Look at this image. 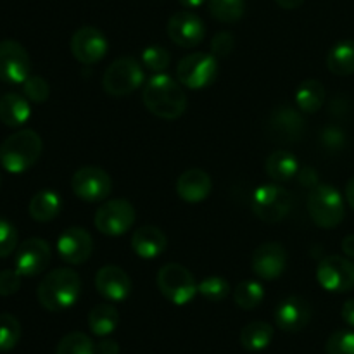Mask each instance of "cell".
<instances>
[{
	"label": "cell",
	"instance_id": "1",
	"mask_svg": "<svg viewBox=\"0 0 354 354\" xmlns=\"http://www.w3.org/2000/svg\"><path fill=\"white\" fill-rule=\"evenodd\" d=\"M142 100L149 113L166 121L176 120L187 109V95L183 88L165 73L154 75L145 83Z\"/></svg>",
	"mask_w": 354,
	"mask_h": 354
},
{
	"label": "cell",
	"instance_id": "2",
	"mask_svg": "<svg viewBox=\"0 0 354 354\" xmlns=\"http://www.w3.org/2000/svg\"><path fill=\"white\" fill-rule=\"evenodd\" d=\"M82 296V279L71 268L47 273L37 289L38 303L47 311H64L75 306Z\"/></svg>",
	"mask_w": 354,
	"mask_h": 354
},
{
	"label": "cell",
	"instance_id": "3",
	"mask_svg": "<svg viewBox=\"0 0 354 354\" xmlns=\"http://www.w3.org/2000/svg\"><path fill=\"white\" fill-rule=\"evenodd\" d=\"M41 138L35 130H19L0 145V165L9 173L30 169L41 156Z\"/></svg>",
	"mask_w": 354,
	"mask_h": 354
},
{
	"label": "cell",
	"instance_id": "4",
	"mask_svg": "<svg viewBox=\"0 0 354 354\" xmlns=\"http://www.w3.org/2000/svg\"><path fill=\"white\" fill-rule=\"evenodd\" d=\"M308 213L322 228H335L346 216L344 199L335 187L318 183L308 196Z\"/></svg>",
	"mask_w": 354,
	"mask_h": 354
},
{
	"label": "cell",
	"instance_id": "5",
	"mask_svg": "<svg viewBox=\"0 0 354 354\" xmlns=\"http://www.w3.org/2000/svg\"><path fill=\"white\" fill-rule=\"evenodd\" d=\"M158 287L162 296L176 306H185L197 294L194 275L178 263H168L159 270Z\"/></svg>",
	"mask_w": 354,
	"mask_h": 354
},
{
	"label": "cell",
	"instance_id": "6",
	"mask_svg": "<svg viewBox=\"0 0 354 354\" xmlns=\"http://www.w3.org/2000/svg\"><path fill=\"white\" fill-rule=\"evenodd\" d=\"M145 75L140 62L133 57H120L111 62L102 78V86L109 95L127 97L144 83Z\"/></svg>",
	"mask_w": 354,
	"mask_h": 354
},
{
	"label": "cell",
	"instance_id": "7",
	"mask_svg": "<svg viewBox=\"0 0 354 354\" xmlns=\"http://www.w3.org/2000/svg\"><path fill=\"white\" fill-rule=\"evenodd\" d=\"M176 76H178L180 85L187 88H206L213 85L218 76V59L213 54L194 52L180 59L176 66Z\"/></svg>",
	"mask_w": 354,
	"mask_h": 354
},
{
	"label": "cell",
	"instance_id": "8",
	"mask_svg": "<svg viewBox=\"0 0 354 354\" xmlns=\"http://www.w3.org/2000/svg\"><path fill=\"white\" fill-rule=\"evenodd\" d=\"M251 209L265 223H279L290 211V194L275 183L258 187L251 197Z\"/></svg>",
	"mask_w": 354,
	"mask_h": 354
},
{
	"label": "cell",
	"instance_id": "9",
	"mask_svg": "<svg viewBox=\"0 0 354 354\" xmlns=\"http://www.w3.org/2000/svg\"><path fill=\"white\" fill-rule=\"evenodd\" d=\"M135 209L127 199H111L100 204L95 211L93 225L102 235L120 237L127 234L135 223Z\"/></svg>",
	"mask_w": 354,
	"mask_h": 354
},
{
	"label": "cell",
	"instance_id": "10",
	"mask_svg": "<svg viewBox=\"0 0 354 354\" xmlns=\"http://www.w3.org/2000/svg\"><path fill=\"white\" fill-rule=\"evenodd\" d=\"M71 189L85 203H102L109 197L113 182L109 173L97 166H83L73 175Z\"/></svg>",
	"mask_w": 354,
	"mask_h": 354
},
{
	"label": "cell",
	"instance_id": "11",
	"mask_svg": "<svg viewBox=\"0 0 354 354\" xmlns=\"http://www.w3.org/2000/svg\"><path fill=\"white\" fill-rule=\"evenodd\" d=\"M317 280L328 292H349L354 289V263L342 256H327L318 263Z\"/></svg>",
	"mask_w": 354,
	"mask_h": 354
},
{
	"label": "cell",
	"instance_id": "12",
	"mask_svg": "<svg viewBox=\"0 0 354 354\" xmlns=\"http://www.w3.org/2000/svg\"><path fill=\"white\" fill-rule=\"evenodd\" d=\"M30 55L19 41H0V80L2 82L24 83V80L30 76Z\"/></svg>",
	"mask_w": 354,
	"mask_h": 354
},
{
	"label": "cell",
	"instance_id": "13",
	"mask_svg": "<svg viewBox=\"0 0 354 354\" xmlns=\"http://www.w3.org/2000/svg\"><path fill=\"white\" fill-rule=\"evenodd\" d=\"M109 48L106 35L93 26H83L75 31L71 38V52L78 62L92 66L104 59Z\"/></svg>",
	"mask_w": 354,
	"mask_h": 354
},
{
	"label": "cell",
	"instance_id": "14",
	"mask_svg": "<svg viewBox=\"0 0 354 354\" xmlns=\"http://www.w3.org/2000/svg\"><path fill=\"white\" fill-rule=\"evenodd\" d=\"M168 35L173 44L183 48H192L203 44L206 37V24L197 14L190 10L175 12L168 21Z\"/></svg>",
	"mask_w": 354,
	"mask_h": 354
},
{
	"label": "cell",
	"instance_id": "15",
	"mask_svg": "<svg viewBox=\"0 0 354 354\" xmlns=\"http://www.w3.org/2000/svg\"><path fill=\"white\" fill-rule=\"evenodd\" d=\"M52 258V249L44 239H28L16 252V270L23 277H35L45 272Z\"/></svg>",
	"mask_w": 354,
	"mask_h": 354
},
{
	"label": "cell",
	"instance_id": "16",
	"mask_svg": "<svg viewBox=\"0 0 354 354\" xmlns=\"http://www.w3.org/2000/svg\"><path fill=\"white\" fill-rule=\"evenodd\" d=\"M59 258L68 265H82L88 261L93 252L92 235L80 227H71L57 239Z\"/></svg>",
	"mask_w": 354,
	"mask_h": 354
},
{
	"label": "cell",
	"instance_id": "17",
	"mask_svg": "<svg viewBox=\"0 0 354 354\" xmlns=\"http://www.w3.org/2000/svg\"><path fill=\"white\" fill-rule=\"evenodd\" d=\"M252 270L263 280H275L286 272L287 251L279 242H266L252 252Z\"/></svg>",
	"mask_w": 354,
	"mask_h": 354
},
{
	"label": "cell",
	"instance_id": "18",
	"mask_svg": "<svg viewBox=\"0 0 354 354\" xmlns=\"http://www.w3.org/2000/svg\"><path fill=\"white\" fill-rule=\"evenodd\" d=\"M275 325L283 332L296 334L301 332L311 320V306L306 299L299 296L286 297L275 308Z\"/></svg>",
	"mask_w": 354,
	"mask_h": 354
},
{
	"label": "cell",
	"instance_id": "19",
	"mask_svg": "<svg viewBox=\"0 0 354 354\" xmlns=\"http://www.w3.org/2000/svg\"><path fill=\"white\" fill-rule=\"evenodd\" d=\"M95 289L104 299L111 303H123L131 292V280L123 268L107 265L97 272Z\"/></svg>",
	"mask_w": 354,
	"mask_h": 354
},
{
	"label": "cell",
	"instance_id": "20",
	"mask_svg": "<svg viewBox=\"0 0 354 354\" xmlns=\"http://www.w3.org/2000/svg\"><path fill=\"white\" fill-rule=\"evenodd\" d=\"M270 133L280 142H296L304 133V120L290 106H280L268 121Z\"/></svg>",
	"mask_w": 354,
	"mask_h": 354
},
{
	"label": "cell",
	"instance_id": "21",
	"mask_svg": "<svg viewBox=\"0 0 354 354\" xmlns=\"http://www.w3.org/2000/svg\"><path fill=\"white\" fill-rule=\"evenodd\" d=\"M211 190H213V182L203 169H187L176 180V194L180 199L189 204H199L206 201Z\"/></svg>",
	"mask_w": 354,
	"mask_h": 354
},
{
	"label": "cell",
	"instance_id": "22",
	"mask_svg": "<svg viewBox=\"0 0 354 354\" xmlns=\"http://www.w3.org/2000/svg\"><path fill=\"white\" fill-rule=\"evenodd\" d=\"M168 248V239L165 232L158 227H140L131 235V249L142 259H156Z\"/></svg>",
	"mask_w": 354,
	"mask_h": 354
},
{
	"label": "cell",
	"instance_id": "23",
	"mask_svg": "<svg viewBox=\"0 0 354 354\" xmlns=\"http://www.w3.org/2000/svg\"><path fill=\"white\" fill-rule=\"evenodd\" d=\"M31 116V107L30 102L24 95L19 93H6L0 99V121L6 127L17 128L21 124L26 123Z\"/></svg>",
	"mask_w": 354,
	"mask_h": 354
},
{
	"label": "cell",
	"instance_id": "24",
	"mask_svg": "<svg viewBox=\"0 0 354 354\" xmlns=\"http://www.w3.org/2000/svg\"><path fill=\"white\" fill-rule=\"evenodd\" d=\"M62 209V199L55 190L44 189L40 192L35 194L30 201V216L35 221L40 223H47V221L55 220Z\"/></svg>",
	"mask_w": 354,
	"mask_h": 354
},
{
	"label": "cell",
	"instance_id": "25",
	"mask_svg": "<svg viewBox=\"0 0 354 354\" xmlns=\"http://www.w3.org/2000/svg\"><path fill=\"white\" fill-rule=\"evenodd\" d=\"M118 325H120V313L113 304L100 303L90 310L88 327L97 337H107L116 330Z\"/></svg>",
	"mask_w": 354,
	"mask_h": 354
},
{
	"label": "cell",
	"instance_id": "26",
	"mask_svg": "<svg viewBox=\"0 0 354 354\" xmlns=\"http://www.w3.org/2000/svg\"><path fill=\"white\" fill-rule=\"evenodd\" d=\"M266 175L275 182H289L299 171V162L296 156L289 151H275L266 159Z\"/></svg>",
	"mask_w": 354,
	"mask_h": 354
},
{
	"label": "cell",
	"instance_id": "27",
	"mask_svg": "<svg viewBox=\"0 0 354 354\" xmlns=\"http://www.w3.org/2000/svg\"><path fill=\"white\" fill-rule=\"evenodd\" d=\"M275 330L266 322H252L248 324L241 332V344L245 351L259 353L265 351L273 341Z\"/></svg>",
	"mask_w": 354,
	"mask_h": 354
},
{
	"label": "cell",
	"instance_id": "28",
	"mask_svg": "<svg viewBox=\"0 0 354 354\" xmlns=\"http://www.w3.org/2000/svg\"><path fill=\"white\" fill-rule=\"evenodd\" d=\"M328 71L337 76L354 75V40H341L327 54Z\"/></svg>",
	"mask_w": 354,
	"mask_h": 354
},
{
	"label": "cell",
	"instance_id": "29",
	"mask_svg": "<svg viewBox=\"0 0 354 354\" xmlns=\"http://www.w3.org/2000/svg\"><path fill=\"white\" fill-rule=\"evenodd\" d=\"M327 92L318 80H306L299 85L296 92V104L303 113L313 114L324 107Z\"/></svg>",
	"mask_w": 354,
	"mask_h": 354
},
{
	"label": "cell",
	"instance_id": "30",
	"mask_svg": "<svg viewBox=\"0 0 354 354\" xmlns=\"http://www.w3.org/2000/svg\"><path fill=\"white\" fill-rule=\"evenodd\" d=\"M263 297H265V289L256 280H244V282L237 283V287L234 289L235 304L245 311L258 308L263 303Z\"/></svg>",
	"mask_w": 354,
	"mask_h": 354
},
{
	"label": "cell",
	"instance_id": "31",
	"mask_svg": "<svg viewBox=\"0 0 354 354\" xmlns=\"http://www.w3.org/2000/svg\"><path fill=\"white\" fill-rule=\"evenodd\" d=\"M209 12L220 23H237L245 12V0H209Z\"/></svg>",
	"mask_w": 354,
	"mask_h": 354
},
{
	"label": "cell",
	"instance_id": "32",
	"mask_svg": "<svg viewBox=\"0 0 354 354\" xmlns=\"http://www.w3.org/2000/svg\"><path fill=\"white\" fill-rule=\"evenodd\" d=\"M55 354H97L92 339L83 332H71L57 344Z\"/></svg>",
	"mask_w": 354,
	"mask_h": 354
},
{
	"label": "cell",
	"instance_id": "33",
	"mask_svg": "<svg viewBox=\"0 0 354 354\" xmlns=\"http://www.w3.org/2000/svg\"><path fill=\"white\" fill-rule=\"evenodd\" d=\"M21 339V324L9 313H0V353L12 351Z\"/></svg>",
	"mask_w": 354,
	"mask_h": 354
},
{
	"label": "cell",
	"instance_id": "34",
	"mask_svg": "<svg viewBox=\"0 0 354 354\" xmlns=\"http://www.w3.org/2000/svg\"><path fill=\"white\" fill-rule=\"evenodd\" d=\"M197 292L211 303H220V301L227 299L230 294V283L223 277H207L197 286Z\"/></svg>",
	"mask_w": 354,
	"mask_h": 354
},
{
	"label": "cell",
	"instance_id": "35",
	"mask_svg": "<svg viewBox=\"0 0 354 354\" xmlns=\"http://www.w3.org/2000/svg\"><path fill=\"white\" fill-rule=\"evenodd\" d=\"M169 61H171L169 52L166 50L165 47H161V45H151V47H147L142 52V64H144L149 71L156 73V75L165 73L166 69H168Z\"/></svg>",
	"mask_w": 354,
	"mask_h": 354
},
{
	"label": "cell",
	"instance_id": "36",
	"mask_svg": "<svg viewBox=\"0 0 354 354\" xmlns=\"http://www.w3.org/2000/svg\"><path fill=\"white\" fill-rule=\"evenodd\" d=\"M23 93L28 100L35 104H41L48 99L50 95V86H48L47 80L41 76H28L23 83Z\"/></svg>",
	"mask_w": 354,
	"mask_h": 354
},
{
	"label": "cell",
	"instance_id": "37",
	"mask_svg": "<svg viewBox=\"0 0 354 354\" xmlns=\"http://www.w3.org/2000/svg\"><path fill=\"white\" fill-rule=\"evenodd\" d=\"M325 354H354V332H334L325 342Z\"/></svg>",
	"mask_w": 354,
	"mask_h": 354
},
{
	"label": "cell",
	"instance_id": "38",
	"mask_svg": "<svg viewBox=\"0 0 354 354\" xmlns=\"http://www.w3.org/2000/svg\"><path fill=\"white\" fill-rule=\"evenodd\" d=\"M17 248V230L9 220L0 218V258H7Z\"/></svg>",
	"mask_w": 354,
	"mask_h": 354
},
{
	"label": "cell",
	"instance_id": "39",
	"mask_svg": "<svg viewBox=\"0 0 354 354\" xmlns=\"http://www.w3.org/2000/svg\"><path fill=\"white\" fill-rule=\"evenodd\" d=\"M320 140L322 145L330 152H339L346 147V133L337 127H325Z\"/></svg>",
	"mask_w": 354,
	"mask_h": 354
},
{
	"label": "cell",
	"instance_id": "40",
	"mask_svg": "<svg viewBox=\"0 0 354 354\" xmlns=\"http://www.w3.org/2000/svg\"><path fill=\"white\" fill-rule=\"evenodd\" d=\"M235 38L230 31H220L211 40V52L214 57H228L234 52Z\"/></svg>",
	"mask_w": 354,
	"mask_h": 354
},
{
	"label": "cell",
	"instance_id": "41",
	"mask_svg": "<svg viewBox=\"0 0 354 354\" xmlns=\"http://www.w3.org/2000/svg\"><path fill=\"white\" fill-rule=\"evenodd\" d=\"M21 273L17 270H2L0 272V296H12L21 287Z\"/></svg>",
	"mask_w": 354,
	"mask_h": 354
},
{
	"label": "cell",
	"instance_id": "42",
	"mask_svg": "<svg viewBox=\"0 0 354 354\" xmlns=\"http://www.w3.org/2000/svg\"><path fill=\"white\" fill-rule=\"evenodd\" d=\"M297 176H299V183L303 187H306V189H315V187L318 185V173L315 171L311 166H304L303 169L299 168V171H297Z\"/></svg>",
	"mask_w": 354,
	"mask_h": 354
},
{
	"label": "cell",
	"instance_id": "43",
	"mask_svg": "<svg viewBox=\"0 0 354 354\" xmlns=\"http://www.w3.org/2000/svg\"><path fill=\"white\" fill-rule=\"evenodd\" d=\"M95 351L97 354H120V344L113 339H102L95 346Z\"/></svg>",
	"mask_w": 354,
	"mask_h": 354
},
{
	"label": "cell",
	"instance_id": "44",
	"mask_svg": "<svg viewBox=\"0 0 354 354\" xmlns=\"http://www.w3.org/2000/svg\"><path fill=\"white\" fill-rule=\"evenodd\" d=\"M342 320L349 325V327L354 328V299L346 301L344 306H342Z\"/></svg>",
	"mask_w": 354,
	"mask_h": 354
},
{
	"label": "cell",
	"instance_id": "45",
	"mask_svg": "<svg viewBox=\"0 0 354 354\" xmlns=\"http://www.w3.org/2000/svg\"><path fill=\"white\" fill-rule=\"evenodd\" d=\"M342 251H344V254L348 258L354 259V234L344 237V241H342Z\"/></svg>",
	"mask_w": 354,
	"mask_h": 354
},
{
	"label": "cell",
	"instance_id": "46",
	"mask_svg": "<svg viewBox=\"0 0 354 354\" xmlns=\"http://www.w3.org/2000/svg\"><path fill=\"white\" fill-rule=\"evenodd\" d=\"M275 2L279 3V6L282 7V9L294 10V9H297V7L303 6L304 0H275Z\"/></svg>",
	"mask_w": 354,
	"mask_h": 354
},
{
	"label": "cell",
	"instance_id": "47",
	"mask_svg": "<svg viewBox=\"0 0 354 354\" xmlns=\"http://www.w3.org/2000/svg\"><path fill=\"white\" fill-rule=\"evenodd\" d=\"M346 201H348L349 206L354 209V176L349 180L348 185H346Z\"/></svg>",
	"mask_w": 354,
	"mask_h": 354
},
{
	"label": "cell",
	"instance_id": "48",
	"mask_svg": "<svg viewBox=\"0 0 354 354\" xmlns=\"http://www.w3.org/2000/svg\"><path fill=\"white\" fill-rule=\"evenodd\" d=\"M180 3H182L183 7H187V9H197V7L203 6L206 0H178Z\"/></svg>",
	"mask_w": 354,
	"mask_h": 354
},
{
	"label": "cell",
	"instance_id": "49",
	"mask_svg": "<svg viewBox=\"0 0 354 354\" xmlns=\"http://www.w3.org/2000/svg\"><path fill=\"white\" fill-rule=\"evenodd\" d=\"M0 185H2V178H0Z\"/></svg>",
	"mask_w": 354,
	"mask_h": 354
}]
</instances>
